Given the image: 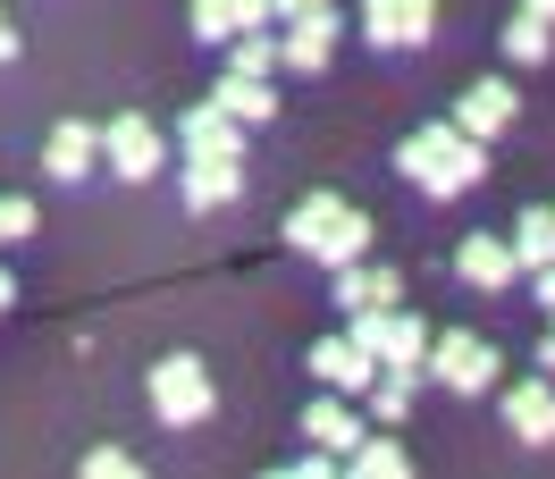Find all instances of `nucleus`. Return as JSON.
Instances as JSON below:
<instances>
[{"instance_id": "2", "label": "nucleus", "mask_w": 555, "mask_h": 479, "mask_svg": "<svg viewBox=\"0 0 555 479\" xmlns=\"http://www.w3.org/2000/svg\"><path fill=\"white\" fill-rule=\"evenodd\" d=\"M286 244L304 261H320V270H346V261L371 253V210L346 203V194H304V203L286 210Z\"/></svg>"}, {"instance_id": "10", "label": "nucleus", "mask_w": 555, "mask_h": 479, "mask_svg": "<svg viewBox=\"0 0 555 479\" xmlns=\"http://www.w3.org/2000/svg\"><path fill=\"white\" fill-rule=\"evenodd\" d=\"M185 210H228L244 194V160H219V152H185V177H177Z\"/></svg>"}, {"instance_id": "30", "label": "nucleus", "mask_w": 555, "mask_h": 479, "mask_svg": "<svg viewBox=\"0 0 555 479\" xmlns=\"http://www.w3.org/2000/svg\"><path fill=\"white\" fill-rule=\"evenodd\" d=\"M304 9H328V0H278V26H286V17H304Z\"/></svg>"}, {"instance_id": "6", "label": "nucleus", "mask_w": 555, "mask_h": 479, "mask_svg": "<svg viewBox=\"0 0 555 479\" xmlns=\"http://www.w3.org/2000/svg\"><path fill=\"white\" fill-rule=\"evenodd\" d=\"M353 337L379 353V371H429V328H421L413 311H353Z\"/></svg>"}, {"instance_id": "22", "label": "nucleus", "mask_w": 555, "mask_h": 479, "mask_svg": "<svg viewBox=\"0 0 555 479\" xmlns=\"http://www.w3.org/2000/svg\"><path fill=\"white\" fill-rule=\"evenodd\" d=\"M346 471H362V479H404V471H413V454H404L396 438H362L346 454Z\"/></svg>"}, {"instance_id": "27", "label": "nucleus", "mask_w": 555, "mask_h": 479, "mask_svg": "<svg viewBox=\"0 0 555 479\" xmlns=\"http://www.w3.org/2000/svg\"><path fill=\"white\" fill-rule=\"evenodd\" d=\"M85 479H135V454H127V445H93V454H85Z\"/></svg>"}, {"instance_id": "21", "label": "nucleus", "mask_w": 555, "mask_h": 479, "mask_svg": "<svg viewBox=\"0 0 555 479\" xmlns=\"http://www.w3.org/2000/svg\"><path fill=\"white\" fill-rule=\"evenodd\" d=\"M496 42H505V60H514V68H539V60H555V26H539L530 9H521V17H514Z\"/></svg>"}, {"instance_id": "11", "label": "nucleus", "mask_w": 555, "mask_h": 479, "mask_svg": "<svg viewBox=\"0 0 555 479\" xmlns=\"http://www.w3.org/2000/svg\"><path fill=\"white\" fill-rule=\"evenodd\" d=\"M304 438H312V445H328V454L346 463L353 445L371 438V429H362V396H337V387H328L320 404H304Z\"/></svg>"}, {"instance_id": "16", "label": "nucleus", "mask_w": 555, "mask_h": 479, "mask_svg": "<svg viewBox=\"0 0 555 479\" xmlns=\"http://www.w3.org/2000/svg\"><path fill=\"white\" fill-rule=\"evenodd\" d=\"M337 286H328V303H346V311H387V303H404V277L396 270H371V261H346V270H328Z\"/></svg>"}, {"instance_id": "20", "label": "nucleus", "mask_w": 555, "mask_h": 479, "mask_svg": "<svg viewBox=\"0 0 555 479\" xmlns=\"http://www.w3.org/2000/svg\"><path fill=\"white\" fill-rule=\"evenodd\" d=\"M421 378H429V371H379V378H371V387H362V404H371V420H387V429H396V420L413 412Z\"/></svg>"}, {"instance_id": "14", "label": "nucleus", "mask_w": 555, "mask_h": 479, "mask_svg": "<svg viewBox=\"0 0 555 479\" xmlns=\"http://www.w3.org/2000/svg\"><path fill=\"white\" fill-rule=\"evenodd\" d=\"M505 429H514L521 445H555V378L505 387Z\"/></svg>"}, {"instance_id": "5", "label": "nucleus", "mask_w": 555, "mask_h": 479, "mask_svg": "<svg viewBox=\"0 0 555 479\" xmlns=\"http://www.w3.org/2000/svg\"><path fill=\"white\" fill-rule=\"evenodd\" d=\"M429 378H438L447 396H488L496 345H488L480 328H447V337H429Z\"/></svg>"}, {"instance_id": "31", "label": "nucleus", "mask_w": 555, "mask_h": 479, "mask_svg": "<svg viewBox=\"0 0 555 479\" xmlns=\"http://www.w3.org/2000/svg\"><path fill=\"white\" fill-rule=\"evenodd\" d=\"M521 9H530V17H539V26H555V0H521Z\"/></svg>"}, {"instance_id": "9", "label": "nucleus", "mask_w": 555, "mask_h": 479, "mask_svg": "<svg viewBox=\"0 0 555 479\" xmlns=\"http://www.w3.org/2000/svg\"><path fill=\"white\" fill-rule=\"evenodd\" d=\"M304 371H312L320 387H337V396H362V387L379 378V353H371V345L346 328V337H320L312 353H304Z\"/></svg>"}, {"instance_id": "4", "label": "nucleus", "mask_w": 555, "mask_h": 479, "mask_svg": "<svg viewBox=\"0 0 555 479\" xmlns=\"http://www.w3.org/2000/svg\"><path fill=\"white\" fill-rule=\"evenodd\" d=\"M102 169L127 177V185H152V177L169 169V135H160L143 109H118V118L102 127Z\"/></svg>"}, {"instance_id": "1", "label": "nucleus", "mask_w": 555, "mask_h": 479, "mask_svg": "<svg viewBox=\"0 0 555 479\" xmlns=\"http://www.w3.org/2000/svg\"><path fill=\"white\" fill-rule=\"evenodd\" d=\"M396 177L421 185L429 203H454V194H472V185L488 177V143L463 135L454 118H429V127H413V135L396 143Z\"/></svg>"}, {"instance_id": "19", "label": "nucleus", "mask_w": 555, "mask_h": 479, "mask_svg": "<svg viewBox=\"0 0 555 479\" xmlns=\"http://www.w3.org/2000/svg\"><path fill=\"white\" fill-rule=\"evenodd\" d=\"M514 261L521 270H555V210L547 203H530L514 219Z\"/></svg>"}, {"instance_id": "25", "label": "nucleus", "mask_w": 555, "mask_h": 479, "mask_svg": "<svg viewBox=\"0 0 555 479\" xmlns=\"http://www.w3.org/2000/svg\"><path fill=\"white\" fill-rule=\"evenodd\" d=\"M35 236V203L26 194H0V244H26Z\"/></svg>"}, {"instance_id": "24", "label": "nucleus", "mask_w": 555, "mask_h": 479, "mask_svg": "<svg viewBox=\"0 0 555 479\" xmlns=\"http://www.w3.org/2000/svg\"><path fill=\"white\" fill-rule=\"evenodd\" d=\"M185 26H194V42H210V51H219V42H236V17H228V0H194V9H185Z\"/></svg>"}, {"instance_id": "28", "label": "nucleus", "mask_w": 555, "mask_h": 479, "mask_svg": "<svg viewBox=\"0 0 555 479\" xmlns=\"http://www.w3.org/2000/svg\"><path fill=\"white\" fill-rule=\"evenodd\" d=\"M17 60V26H9V9H0V68Z\"/></svg>"}, {"instance_id": "15", "label": "nucleus", "mask_w": 555, "mask_h": 479, "mask_svg": "<svg viewBox=\"0 0 555 479\" xmlns=\"http://www.w3.org/2000/svg\"><path fill=\"white\" fill-rule=\"evenodd\" d=\"M454 270H463V286H480V295L514 286V277H521V261H514V236H463Z\"/></svg>"}, {"instance_id": "7", "label": "nucleus", "mask_w": 555, "mask_h": 479, "mask_svg": "<svg viewBox=\"0 0 555 479\" xmlns=\"http://www.w3.org/2000/svg\"><path fill=\"white\" fill-rule=\"evenodd\" d=\"M438 35V0H362V42L371 51H421Z\"/></svg>"}, {"instance_id": "8", "label": "nucleus", "mask_w": 555, "mask_h": 479, "mask_svg": "<svg viewBox=\"0 0 555 479\" xmlns=\"http://www.w3.org/2000/svg\"><path fill=\"white\" fill-rule=\"evenodd\" d=\"M337 35H346V17H337V0L328 9H304V17H286L278 26V51H286V76H312L337 60Z\"/></svg>"}, {"instance_id": "17", "label": "nucleus", "mask_w": 555, "mask_h": 479, "mask_svg": "<svg viewBox=\"0 0 555 479\" xmlns=\"http://www.w3.org/2000/svg\"><path fill=\"white\" fill-rule=\"evenodd\" d=\"M454 127L463 135H480V143H496L505 127H514V85H496V76H480L463 102H454Z\"/></svg>"}, {"instance_id": "33", "label": "nucleus", "mask_w": 555, "mask_h": 479, "mask_svg": "<svg viewBox=\"0 0 555 479\" xmlns=\"http://www.w3.org/2000/svg\"><path fill=\"white\" fill-rule=\"evenodd\" d=\"M9 303H17V277H9V270H0V311H9Z\"/></svg>"}, {"instance_id": "12", "label": "nucleus", "mask_w": 555, "mask_h": 479, "mask_svg": "<svg viewBox=\"0 0 555 479\" xmlns=\"http://www.w3.org/2000/svg\"><path fill=\"white\" fill-rule=\"evenodd\" d=\"M42 169L60 177V185H85V177L102 169V127H85V118H60L51 143H42Z\"/></svg>"}, {"instance_id": "3", "label": "nucleus", "mask_w": 555, "mask_h": 479, "mask_svg": "<svg viewBox=\"0 0 555 479\" xmlns=\"http://www.w3.org/2000/svg\"><path fill=\"white\" fill-rule=\"evenodd\" d=\"M143 396H152V420H160V429H203L210 404H219V387H210V371L194 362V353H169V362H152Z\"/></svg>"}, {"instance_id": "32", "label": "nucleus", "mask_w": 555, "mask_h": 479, "mask_svg": "<svg viewBox=\"0 0 555 479\" xmlns=\"http://www.w3.org/2000/svg\"><path fill=\"white\" fill-rule=\"evenodd\" d=\"M539 303H547V311H555V270H539Z\"/></svg>"}, {"instance_id": "29", "label": "nucleus", "mask_w": 555, "mask_h": 479, "mask_svg": "<svg viewBox=\"0 0 555 479\" xmlns=\"http://www.w3.org/2000/svg\"><path fill=\"white\" fill-rule=\"evenodd\" d=\"M539 371L555 378V311H547V337H539Z\"/></svg>"}, {"instance_id": "18", "label": "nucleus", "mask_w": 555, "mask_h": 479, "mask_svg": "<svg viewBox=\"0 0 555 479\" xmlns=\"http://www.w3.org/2000/svg\"><path fill=\"white\" fill-rule=\"evenodd\" d=\"M210 102H219V109H236L244 127H270V118H278L270 76H244V68H228V76H219V85H210Z\"/></svg>"}, {"instance_id": "23", "label": "nucleus", "mask_w": 555, "mask_h": 479, "mask_svg": "<svg viewBox=\"0 0 555 479\" xmlns=\"http://www.w3.org/2000/svg\"><path fill=\"white\" fill-rule=\"evenodd\" d=\"M228 68H244V76H278V68H286V51H278V35H236V42H228Z\"/></svg>"}, {"instance_id": "26", "label": "nucleus", "mask_w": 555, "mask_h": 479, "mask_svg": "<svg viewBox=\"0 0 555 479\" xmlns=\"http://www.w3.org/2000/svg\"><path fill=\"white\" fill-rule=\"evenodd\" d=\"M236 35H278V0H228Z\"/></svg>"}, {"instance_id": "13", "label": "nucleus", "mask_w": 555, "mask_h": 479, "mask_svg": "<svg viewBox=\"0 0 555 479\" xmlns=\"http://www.w3.org/2000/svg\"><path fill=\"white\" fill-rule=\"evenodd\" d=\"M244 135H253V127H244L236 109H219V102H194L185 118H177V143H185V152H219V160H244Z\"/></svg>"}]
</instances>
